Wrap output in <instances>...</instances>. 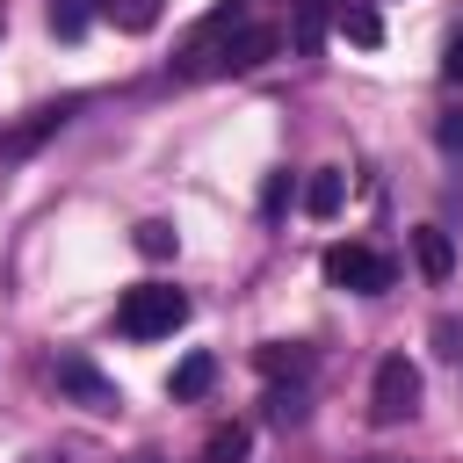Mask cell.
<instances>
[{
    "label": "cell",
    "instance_id": "obj_1",
    "mask_svg": "<svg viewBox=\"0 0 463 463\" xmlns=\"http://www.w3.org/2000/svg\"><path fill=\"white\" fill-rule=\"evenodd\" d=\"M116 326H123L130 340H166L174 326H188V297L166 289V282H137V289H123Z\"/></svg>",
    "mask_w": 463,
    "mask_h": 463
},
{
    "label": "cell",
    "instance_id": "obj_2",
    "mask_svg": "<svg viewBox=\"0 0 463 463\" xmlns=\"http://www.w3.org/2000/svg\"><path fill=\"white\" fill-rule=\"evenodd\" d=\"M420 412V369L405 362V354H383L376 362V383H369V420L376 427H398V420H412Z\"/></svg>",
    "mask_w": 463,
    "mask_h": 463
},
{
    "label": "cell",
    "instance_id": "obj_3",
    "mask_svg": "<svg viewBox=\"0 0 463 463\" xmlns=\"http://www.w3.org/2000/svg\"><path fill=\"white\" fill-rule=\"evenodd\" d=\"M326 282L354 289V297H383L391 289V260L376 246H326Z\"/></svg>",
    "mask_w": 463,
    "mask_h": 463
},
{
    "label": "cell",
    "instance_id": "obj_4",
    "mask_svg": "<svg viewBox=\"0 0 463 463\" xmlns=\"http://www.w3.org/2000/svg\"><path fill=\"white\" fill-rule=\"evenodd\" d=\"M51 376H58V391H72L87 412H116V405H123V391H116L94 362H80V354H58V369H51Z\"/></svg>",
    "mask_w": 463,
    "mask_h": 463
},
{
    "label": "cell",
    "instance_id": "obj_5",
    "mask_svg": "<svg viewBox=\"0 0 463 463\" xmlns=\"http://www.w3.org/2000/svg\"><path fill=\"white\" fill-rule=\"evenodd\" d=\"M275 51H282V29H268V22H239L232 43H224V65H217V72H253V65H268Z\"/></svg>",
    "mask_w": 463,
    "mask_h": 463
},
{
    "label": "cell",
    "instance_id": "obj_6",
    "mask_svg": "<svg viewBox=\"0 0 463 463\" xmlns=\"http://www.w3.org/2000/svg\"><path fill=\"white\" fill-rule=\"evenodd\" d=\"M412 253H420V275H427V282H449L456 246H449V232H441V224H420V232H412Z\"/></svg>",
    "mask_w": 463,
    "mask_h": 463
},
{
    "label": "cell",
    "instance_id": "obj_7",
    "mask_svg": "<svg viewBox=\"0 0 463 463\" xmlns=\"http://www.w3.org/2000/svg\"><path fill=\"white\" fill-rule=\"evenodd\" d=\"M72 109H80V101H51V109H36L22 130H7V137H0V152H29V145H36V137H51V130H58Z\"/></svg>",
    "mask_w": 463,
    "mask_h": 463
},
{
    "label": "cell",
    "instance_id": "obj_8",
    "mask_svg": "<svg viewBox=\"0 0 463 463\" xmlns=\"http://www.w3.org/2000/svg\"><path fill=\"white\" fill-rule=\"evenodd\" d=\"M340 36L362 43V51H376V43H383V14H376L369 0H347V7H340Z\"/></svg>",
    "mask_w": 463,
    "mask_h": 463
},
{
    "label": "cell",
    "instance_id": "obj_9",
    "mask_svg": "<svg viewBox=\"0 0 463 463\" xmlns=\"http://www.w3.org/2000/svg\"><path fill=\"white\" fill-rule=\"evenodd\" d=\"M340 195H347V174H340V166H318V174L304 181V210H311V217H333Z\"/></svg>",
    "mask_w": 463,
    "mask_h": 463
},
{
    "label": "cell",
    "instance_id": "obj_10",
    "mask_svg": "<svg viewBox=\"0 0 463 463\" xmlns=\"http://www.w3.org/2000/svg\"><path fill=\"white\" fill-rule=\"evenodd\" d=\"M260 369H268V376H304V369H311V347H297V340H268V347H260Z\"/></svg>",
    "mask_w": 463,
    "mask_h": 463
},
{
    "label": "cell",
    "instance_id": "obj_11",
    "mask_svg": "<svg viewBox=\"0 0 463 463\" xmlns=\"http://www.w3.org/2000/svg\"><path fill=\"white\" fill-rule=\"evenodd\" d=\"M210 376H217V362H210V354H188V362L166 376V391H174V398H203V391H210Z\"/></svg>",
    "mask_w": 463,
    "mask_h": 463
},
{
    "label": "cell",
    "instance_id": "obj_12",
    "mask_svg": "<svg viewBox=\"0 0 463 463\" xmlns=\"http://www.w3.org/2000/svg\"><path fill=\"white\" fill-rule=\"evenodd\" d=\"M246 441H253V434H246L239 420H232V427H210V441H203V463H239V456H246Z\"/></svg>",
    "mask_w": 463,
    "mask_h": 463
},
{
    "label": "cell",
    "instance_id": "obj_13",
    "mask_svg": "<svg viewBox=\"0 0 463 463\" xmlns=\"http://www.w3.org/2000/svg\"><path fill=\"white\" fill-rule=\"evenodd\" d=\"M326 43V0H297V51L311 58Z\"/></svg>",
    "mask_w": 463,
    "mask_h": 463
},
{
    "label": "cell",
    "instance_id": "obj_14",
    "mask_svg": "<svg viewBox=\"0 0 463 463\" xmlns=\"http://www.w3.org/2000/svg\"><path fill=\"white\" fill-rule=\"evenodd\" d=\"M109 22L130 29V36H145V29L159 22V0H109Z\"/></svg>",
    "mask_w": 463,
    "mask_h": 463
},
{
    "label": "cell",
    "instance_id": "obj_15",
    "mask_svg": "<svg viewBox=\"0 0 463 463\" xmlns=\"http://www.w3.org/2000/svg\"><path fill=\"white\" fill-rule=\"evenodd\" d=\"M174 246H181V239H174V224H159V217H152V224H137V253H145V260H174Z\"/></svg>",
    "mask_w": 463,
    "mask_h": 463
},
{
    "label": "cell",
    "instance_id": "obj_16",
    "mask_svg": "<svg viewBox=\"0 0 463 463\" xmlns=\"http://www.w3.org/2000/svg\"><path fill=\"white\" fill-rule=\"evenodd\" d=\"M434 354L441 362H463V318H449V311L434 318Z\"/></svg>",
    "mask_w": 463,
    "mask_h": 463
},
{
    "label": "cell",
    "instance_id": "obj_17",
    "mask_svg": "<svg viewBox=\"0 0 463 463\" xmlns=\"http://www.w3.org/2000/svg\"><path fill=\"white\" fill-rule=\"evenodd\" d=\"M51 29L58 36H80L87 29V0H51Z\"/></svg>",
    "mask_w": 463,
    "mask_h": 463
},
{
    "label": "cell",
    "instance_id": "obj_18",
    "mask_svg": "<svg viewBox=\"0 0 463 463\" xmlns=\"http://www.w3.org/2000/svg\"><path fill=\"white\" fill-rule=\"evenodd\" d=\"M434 145H441V152H463V109H441V123H434Z\"/></svg>",
    "mask_w": 463,
    "mask_h": 463
},
{
    "label": "cell",
    "instance_id": "obj_19",
    "mask_svg": "<svg viewBox=\"0 0 463 463\" xmlns=\"http://www.w3.org/2000/svg\"><path fill=\"white\" fill-rule=\"evenodd\" d=\"M441 80H449V87H463V29H456V36H449V51H441Z\"/></svg>",
    "mask_w": 463,
    "mask_h": 463
},
{
    "label": "cell",
    "instance_id": "obj_20",
    "mask_svg": "<svg viewBox=\"0 0 463 463\" xmlns=\"http://www.w3.org/2000/svg\"><path fill=\"white\" fill-rule=\"evenodd\" d=\"M282 195H289V174H268V188H260V210H282Z\"/></svg>",
    "mask_w": 463,
    "mask_h": 463
},
{
    "label": "cell",
    "instance_id": "obj_21",
    "mask_svg": "<svg viewBox=\"0 0 463 463\" xmlns=\"http://www.w3.org/2000/svg\"><path fill=\"white\" fill-rule=\"evenodd\" d=\"M22 463H72L65 449H36V456H22Z\"/></svg>",
    "mask_w": 463,
    "mask_h": 463
},
{
    "label": "cell",
    "instance_id": "obj_22",
    "mask_svg": "<svg viewBox=\"0 0 463 463\" xmlns=\"http://www.w3.org/2000/svg\"><path fill=\"white\" fill-rule=\"evenodd\" d=\"M130 463H166V456H130Z\"/></svg>",
    "mask_w": 463,
    "mask_h": 463
}]
</instances>
